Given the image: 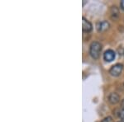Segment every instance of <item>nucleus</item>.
<instances>
[{
    "mask_svg": "<svg viewBox=\"0 0 124 122\" xmlns=\"http://www.w3.org/2000/svg\"><path fill=\"white\" fill-rule=\"evenodd\" d=\"M102 50V45L98 41H93L91 43L89 46V55L90 56L94 59H99L100 56V53Z\"/></svg>",
    "mask_w": 124,
    "mask_h": 122,
    "instance_id": "nucleus-1",
    "label": "nucleus"
},
{
    "mask_svg": "<svg viewBox=\"0 0 124 122\" xmlns=\"http://www.w3.org/2000/svg\"><path fill=\"white\" fill-rule=\"evenodd\" d=\"M123 69V65L122 64H116L113 66H112V68L109 70V73L113 77H117L122 73Z\"/></svg>",
    "mask_w": 124,
    "mask_h": 122,
    "instance_id": "nucleus-2",
    "label": "nucleus"
},
{
    "mask_svg": "<svg viewBox=\"0 0 124 122\" xmlns=\"http://www.w3.org/2000/svg\"><path fill=\"white\" fill-rule=\"evenodd\" d=\"M96 28H97L99 32H104L109 28V23L107 21H102L99 22L96 25Z\"/></svg>",
    "mask_w": 124,
    "mask_h": 122,
    "instance_id": "nucleus-3",
    "label": "nucleus"
},
{
    "mask_svg": "<svg viewBox=\"0 0 124 122\" xmlns=\"http://www.w3.org/2000/svg\"><path fill=\"white\" fill-rule=\"evenodd\" d=\"M115 56H116L115 52L113 50H106L105 53L103 54V59L107 62H112L113 60H114Z\"/></svg>",
    "mask_w": 124,
    "mask_h": 122,
    "instance_id": "nucleus-4",
    "label": "nucleus"
},
{
    "mask_svg": "<svg viewBox=\"0 0 124 122\" xmlns=\"http://www.w3.org/2000/svg\"><path fill=\"white\" fill-rule=\"evenodd\" d=\"M82 29L85 32H89L92 30V24L85 17H82Z\"/></svg>",
    "mask_w": 124,
    "mask_h": 122,
    "instance_id": "nucleus-5",
    "label": "nucleus"
},
{
    "mask_svg": "<svg viewBox=\"0 0 124 122\" xmlns=\"http://www.w3.org/2000/svg\"><path fill=\"white\" fill-rule=\"evenodd\" d=\"M120 101V97L117 93H112L110 95L108 96V101L111 104L114 105V104L118 103Z\"/></svg>",
    "mask_w": 124,
    "mask_h": 122,
    "instance_id": "nucleus-6",
    "label": "nucleus"
},
{
    "mask_svg": "<svg viewBox=\"0 0 124 122\" xmlns=\"http://www.w3.org/2000/svg\"><path fill=\"white\" fill-rule=\"evenodd\" d=\"M110 16L113 20H117L119 17V10L116 6H113L110 9Z\"/></svg>",
    "mask_w": 124,
    "mask_h": 122,
    "instance_id": "nucleus-7",
    "label": "nucleus"
},
{
    "mask_svg": "<svg viewBox=\"0 0 124 122\" xmlns=\"http://www.w3.org/2000/svg\"><path fill=\"white\" fill-rule=\"evenodd\" d=\"M120 118H121V120L124 122V110H122L121 111H120V115H119Z\"/></svg>",
    "mask_w": 124,
    "mask_h": 122,
    "instance_id": "nucleus-8",
    "label": "nucleus"
},
{
    "mask_svg": "<svg viewBox=\"0 0 124 122\" xmlns=\"http://www.w3.org/2000/svg\"><path fill=\"white\" fill-rule=\"evenodd\" d=\"M102 122H113V120H112V118L111 117H106L104 118V119L103 120V121Z\"/></svg>",
    "mask_w": 124,
    "mask_h": 122,
    "instance_id": "nucleus-9",
    "label": "nucleus"
},
{
    "mask_svg": "<svg viewBox=\"0 0 124 122\" xmlns=\"http://www.w3.org/2000/svg\"><path fill=\"white\" fill-rule=\"evenodd\" d=\"M121 7H122V9L124 10V0H123V1H121Z\"/></svg>",
    "mask_w": 124,
    "mask_h": 122,
    "instance_id": "nucleus-10",
    "label": "nucleus"
},
{
    "mask_svg": "<svg viewBox=\"0 0 124 122\" xmlns=\"http://www.w3.org/2000/svg\"><path fill=\"white\" fill-rule=\"evenodd\" d=\"M122 107H123V110H124V100L122 101Z\"/></svg>",
    "mask_w": 124,
    "mask_h": 122,
    "instance_id": "nucleus-11",
    "label": "nucleus"
}]
</instances>
